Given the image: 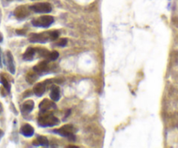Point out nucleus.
Here are the masks:
<instances>
[{"instance_id":"6","label":"nucleus","mask_w":178,"mask_h":148,"mask_svg":"<svg viewBox=\"0 0 178 148\" xmlns=\"http://www.w3.org/2000/svg\"><path fill=\"white\" fill-rule=\"evenodd\" d=\"M39 107L40 112L44 113V112H47L50 110L56 108V105L54 104V101H51L47 99H45L40 102Z\"/></svg>"},{"instance_id":"17","label":"nucleus","mask_w":178,"mask_h":148,"mask_svg":"<svg viewBox=\"0 0 178 148\" xmlns=\"http://www.w3.org/2000/svg\"><path fill=\"white\" fill-rule=\"evenodd\" d=\"M36 141L38 142L39 145H40V146H47L49 144L48 139H46L45 136H39Z\"/></svg>"},{"instance_id":"7","label":"nucleus","mask_w":178,"mask_h":148,"mask_svg":"<svg viewBox=\"0 0 178 148\" xmlns=\"http://www.w3.org/2000/svg\"><path fill=\"white\" fill-rule=\"evenodd\" d=\"M30 14L29 9L25 6H19L14 11V15L16 18L20 19H24L26 17H28Z\"/></svg>"},{"instance_id":"20","label":"nucleus","mask_w":178,"mask_h":148,"mask_svg":"<svg viewBox=\"0 0 178 148\" xmlns=\"http://www.w3.org/2000/svg\"><path fill=\"white\" fill-rule=\"evenodd\" d=\"M17 33L20 34V35H24L25 34V31L24 30H20V31H17Z\"/></svg>"},{"instance_id":"14","label":"nucleus","mask_w":178,"mask_h":148,"mask_svg":"<svg viewBox=\"0 0 178 148\" xmlns=\"http://www.w3.org/2000/svg\"><path fill=\"white\" fill-rule=\"evenodd\" d=\"M25 78H26V80H27L28 83H30V84H33L34 82L38 80V78H39V74L35 72L34 70H33V71H30V72L26 74Z\"/></svg>"},{"instance_id":"23","label":"nucleus","mask_w":178,"mask_h":148,"mask_svg":"<svg viewBox=\"0 0 178 148\" xmlns=\"http://www.w3.org/2000/svg\"><path fill=\"white\" fill-rule=\"evenodd\" d=\"M2 111H3V105H2V104L0 103V112H1Z\"/></svg>"},{"instance_id":"19","label":"nucleus","mask_w":178,"mask_h":148,"mask_svg":"<svg viewBox=\"0 0 178 148\" xmlns=\"http://www.w3.org/2000/svg\"><path fill=\"white\" fill-rule=\"evenodd\" d=\"M67 38H61V39H59L58 42L56 43V44L59 45V46L64 47V46L67 45Z\"/></svg>"},{"instance_id":"2","label":"nucleus","mask_w":178,"mask_h":148,"mask_svg":"<svg viewBox=\"0 0 178 148\" xmlns=\"http://www.w3.org/2000/svg\"><path fill=\"white\" fill-rule=\"evenodd\" d=\"M38 123L40 126L49 127V126H53V125H58L59 123V120L53 113L47 112H44L41 115H39Z\"/></svg>"},{"instance_id":"5","label":"nucleus","mask_w":178,"mask_h":148,"mask_svg":"<svg viewBox=\"0 0 178 148\" xmlns=\"http://www.w3.org/2000/svg\"><path fill=\"white\" fill-rule=\"evenodd\" d=\"M30 9L36 13H49L52 11V5L49 3H38L32 5Z\"/></svg>"},{"instance_id":"11","label":"nucleus","mask_w":178,"mask_h":148,"mask_svg":"<svg viewBox=\"0 0 178 148\" xmlns=\"http://www.w3.org/2000/svg\"><path fill=\"white\" fill-rule=\"evenodd\" d=\"M34 108V102L33 100H27L21 106V112L24 114H28Z\"/></svg>"},{"instance_id":"18","label":"nucleus","mask_w":178,"mask_h":148,"mask_svg":"<svg viewBox=\"0 0 178 148\" xmlns=\"http://www.w3.org/2000/svg\"><path fill=\"white\" fill-rule=\"evenodd\" d=\"M59 57V53L57 51H53L52 53H50L48 57V60L49 61H54L56 60L57 58Z\"/></svg>"},{"instance_id":"12","label":"nucleus","mask_w":178,"mask_h":148,"mask_svg":"<svg viewBox=\"0 0 178 148\" xmlns=\"http://www.w3.org/2000/svg\"><path fill=\"white\" fill-rule=\"evenodd\" d=\"M20 132H21V133L23 134L24 136H25V137H32L34 133V129L31 125L25 124L21 127Z\"/></svg>"},{"instance_id":"1","label":"nucleus","mask_w":178,"mask_h":148,"mask_svg":"<svg viewBox=\"0 0 178 148\" xmlns=\"http://www.w3.org/2000/svg\"><path fill=\"white\" fill-rule=\"evenodd\" d=\"M59 38V32L57 31L45 32L42 33L31 34L29 41L31 43H46L50 40H56Z\"/></svg>"},{"instance_id":"15","label":"nucleus","mask_w":178,"mask_h":148,"mask_svg":"<svg viewBox=\"0 0 178 148\" xmlns=\"http://www.w3.org/2000/svg\"><path fill=\"white\" fill-rule=\"evenodd\" d=\"M35 53H36V50L33 49V48L29 47L26 51L25 53H24L23 55V58L24 60H27V61H31L33 58L34 55H35Z\"/></svg>"},{"instance_id":"25","label":"nucleus","mask_w":178,"mask_h":148,"mask_svg":"<svg viewBox=\"0 0 178 148\" xmlns=\"http://www.w3.org/2000/svg\"><path fill=\"white\" fill-rule=\"evenodd\" d=\"M9 1H11V0H9Z\"/></svg>"},{"instance_id":"22","label":"nucleus","mask_w":178,"mask_h":148,"mask_svg":"<svg viewBox=\"0 0 178 148\" xmlns=\"http://www.w3.org/2000/svg\"><path fill=\"white\" fill-rule=\"evenodd\" d=\"M3 134H4V133L2 132V130L0 129V139H1V137L3 136Z\"/></svg>"},{"instance_id":"10","label":"nucleus","mask_w":178,"mask_h":148,"mask_svg":"<svg viewBox=\"0 0 178 148\" xmlns=\"http://www.w3.org/2000/svg\"><path fill=\"white\" fill-rule=\"evenodd\" d=\"M46 87H47V84L46 81L43 83H39L34 86L33 93L37 96H42L46 90Z\"/></svg>"},{"instance_id":"13","label":"nucleus","mask_w":178,"mask_h":148,"mask_svg":"<svg viewBox=\"0 0 178 148\" xmlns=\"http://www.w3.org/2000/svg\"><path fill=\"white\" fill-rule=\"evenodd\" d=\"M50 97L52 99V100L54 102H57L60 98V91L59 88L57 86H53L52 89H51V92H50Z\"/></svg>"},{"instance_id":"24","label":"nucleus","mask_w":178,"mask_h":148,"mask_svg":"<svg viewBox=\"0 0 178 148\" xmlns=\"http://www.w3.org/2000/svg\"><path fill=\"white\" fill-rule=\"evenodd\" d=\"M0 67H2V60H1V52H0Z\"/></svg>"},{"instance_id":"21","label":"nucleus","mask_w":178,"mask_h":148,"mask_svg":"<svg viewBox=\"0 0 178 148\" xmlns=\"http://www.w3.org/2000/svg\"><path fill=\"white\" fill-rule=\"evenodd\" d=\"M3 41V35L1 34V32H0V43Z\"/></svg>"},{"instance_id":"16","label":"nucleus","mask_w":178,"mask_h":148,"mask_svg":"<svg viewBox=\"0 0 178 148\" xmlns=\"http://www.w3.org/2000/svg\"><path fill=\"white\" fill-rule=\"evenodd\" d=\"M0 83L3 85V87H4V89L7 91V92H10L11 91V85L9 81L5 78V77L3 76V75H0Z\"/></svg>"},{"instance_id":"9","label":"nucleus","mask_w":178,"mask_h":148,"mask_svg":"<svg viewBox=\"0 0 178 148\" xmlns=\"http://www.w3.org/2000/svg\"><path fill=\"white\" fill-rule=\"evenodd\" d=\"M6 65H7V68H8L9 72L11 74H14L15 72H16V69H15L13 56L11 53V52H7L6 53Z\"/></svg>"},{"instance_id":"3","label":"nucleus","mask_w":178,"mask_h":148,"mask_svg":"<svg viewBox=\"0 0 178 148\" xmlns=\"http://www.w3.org/2000/svg\"><path fill=\"white\" fill-rule=\"evenodd\" d=\"M54 22V19L52 16H48V15H45V16H41L39 18L33 19L32 21V24H33L36 27H44L46 28L49 27L51 24H53Z\"/></svg>"},{"instance_id":"8","label":"nucleus","mask_w":178,"mask_h":148,"mask_svg":"<svg viewBox=\"0 0 178 148\" xmlns=\"http://www.w3.org/2000/svg\"><path fill=\"white\" fill-rule=\"evenodd\" d=\"M49 69H50V66H49V64L48 62H47V60L39 63L38 65H36V66L33 67V70L37 72L39 75L47 72L49 71Z\"/></svg>"},{"instance_id":"4","label":"nucleus","mask_w":178,"mask_h":148,"mask_svg":"<svg viewBox=\"0 0 178 148\" xmlns=\"http://www.w3.org/2000/svg\"><path fill=\"white\" fill-rule=\"evenodd\" d=\"M53 132L58 133L60 136H62V137L67 138V139L72 140V141L75 140V137H74V134H73V133H74V127L72 125H63L62 127H60L59 129L55 130Z\"/></svg>"}]
</instances>
